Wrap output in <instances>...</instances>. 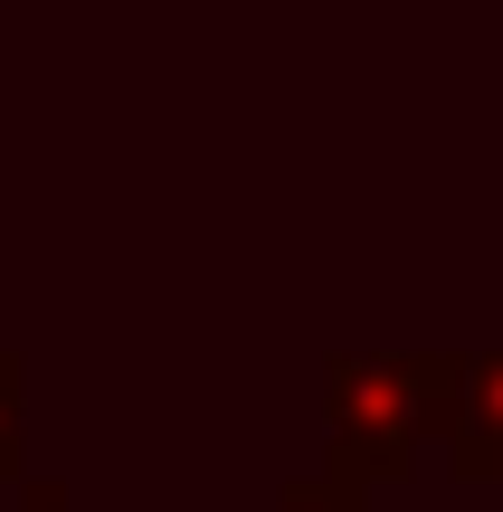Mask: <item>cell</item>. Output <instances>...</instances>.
<instances>
[{"label":"cell","mask_w":503,"mask_h":512,"mask_svg":"<svg viewBox=\"0 0 503 512\" xmlns=\"http://www.w3.org/2000/svg\"><path fill=\"white\" fill-rule=\"evenodd\" d=\"M29 512H57V503H29Z\"/></svg>","instance_id":"2"},{"label":"cell","mask_w":503,"mask_h":512,"mask_svg":"<svg viewBox=\"0 0 503 512\" xmlns=\"http://www.w3.org/2000/svg\"><path fill=\"white\" fill-rule=\"evenodd\" d=\"M285 512H352V503H333V494H295Z\"/></svg>","instance_id":"1"}]
</instances>
